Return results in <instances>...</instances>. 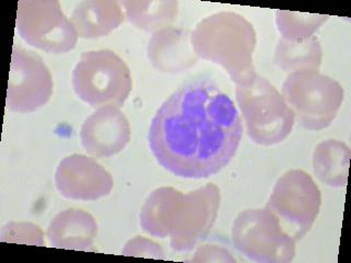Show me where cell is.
I'll return each instance as SVG.
<instances>
[{
  "instance_id": "obj_1",
  "label": "cell",
  "mask_w": 351,
  "mask_h": 263,
  "mask_svg": "<svg viewBox=\"0 0 351 263\" xmlns=\"http://www.w3.org/2000/svg\"><path fill=\"white\" fill-rule=\"evenodd\" d=\"M243 136L233 100L212 80L186 82L162 103L148 140L154 156L173 175L208 178L226 167Z\"/></svg>"
},
{
  "instance_id": "obj_2",
  "label": "cell",
  "mask_w": 351,
  "mask_h": 263,
  "mask_svg": "<svg viewBox=\"0 0 351 263\" xmlns=\"http://www.w3.org/2000/svg\"><path fill=\"white\" fill-rule=\"evenodd\" d=\"M195 54L222 66L239 86L255 79L256 32L245 18L219 12L201 21L191 36Z\"/></svg>"
},
{
  "instance_id": "obj_3",
  "label": "cell",
  "mask_w": 351,
  "mask_h": 263,
  "mask_svg": "<svg viewBox=\"0 0 351 263\" xmlns=\"http://www.w3.org/2000/svg\"><path fill=\"white\" fill-rule=\"evenodd\" d=\"M236 97L252 142L274 146L291 134L295 123L293 110L265 77L257 75L250 84L239 86Z\"/></svg>"
},
{
  "instance_id": "obj_4",
  "label": "cell",
  "mask_w": 351,
  "mask_h": 263,
  "mask_svg": "<svg viewBox=\"0 0 351 263\" xmlns=\"http://www.w3.org/2000/svg\"><path fill=\"white\" fill-rule=\"evenodd\" d=\"M77 96L91 107L121 108L132 90L129 67L110 49L82 55L73 74Z\"/></svg>"
},
{
  "instance_id": "obj_5",
  "label": "cell",
  "mask_w": 351,
  "mask_h": 263,
  "mask_svg": "<svg viewBox=\"0 0 351 263\" xmlns=\"http://www.w3.org/2000/svg\"><path fill=\"white\" fill-rule=\"evenodd\" d=\"M282 96L304 129L322 131L337 116L345 90L332 77L304 71L289 75L283 82Z\"/></svg>"
},
{
  "instance_id": "obj_6",
  "label": "cell",
  "mask_w": 351,
  "mask_h": 263,
  "mask_svg": "<svg viewBox=\"0 0 351 263\" xmlns=\"http://www.w3.org/2000/svg\"><path fill=\"white\" fill-rule=\"evenodd\" d=\"M321 205V190L315 181L303 170L293 169L280 177L266 208L296 242L310 231Z\"/></svg>"
},
{
  "instance_id": "obj_7",
  "label": "cell",
  "mask_w": 351,
  "mask_h": 263,
  "mask_svg": "<svg viewBox=\"0 0 351 263\" xmlns=\"http://www.w3.org/2000/svg\"><path fill=\"white\" fill-rule=\"evenodd\" d=\"M233 241L243 255L257 262L289 263L295 255V241L267 208L241 212L234 223Z\"/></svg>"
},
{
  "instance_id": "obj_8",
  "label": "cell",
  "mask_w": 351,
  "mask_h": 263,
  "mask_svg": "<svg viewBox=\"0 0 351 263\" xmlns=\"http://www.w3.org/2000/svg\"><path fill=\"white\" fill-rule=\"evenodd\" d=\"M52 77L38 55L14 47L8 84L7 107L16 112H31L52 96Z\"/></svg>"
},
{
  "instance_id": "obj_9",
  "label": "cell",
  "mask_w": 351,
  "mask_h": 263,
  "mask_svg": "<svg viewBox=\"0 0 351 263\" xmlns=\"http://www.w3.org/2000/svg\"><path fill=\"white\" fill-rule=\"evenodd\" d=\"M16 25L22 38L31 45L47 52H65L74 47L76 38L71 23L56 5L58 3H22Z\"/></svg>"
},
{
  "instance_id": "obj_10",
  "label": "cell",
  "mask_w": 351,
  "mask_h": 263,
  "mask_svg": "<svg viewBox=\"0 0 351 263\" xmlns=\"http://www.w3.org/2000/svg\"><path fill=\"white\" fill-rule=\"evenodd\" d=\"M219 202V192L213 184L181 197L170 228L173 249H191L208 234L217 217Z\"/></svg>"
},
{
  "instance_id": "obj_11",
  "label": "cell",
  "mask_w": 351,
  "mask_h": 263,
  "mask_svg": "<svg viewBox=\"0 0 351 263\" xmlns=\"http://www.w3.org/2000/svg\"><path fill=\"white\" fill-rule=\"evenodd\" d=\"M82 144L97 157L120 153L131 137L129 121L119 108H101L91 115L82 127Z\"/></svg>"
},
{
  "instance_id": "obj_12",
  "label": "cell",
  "mask_w": 351,
  "mask_h": 263,
  "mask_svg": "<svg viewBox=\"0 0 351 263\" xmlns=\"http://www.w3.org/2000/svg\"><path fill=\"white\" fill-rule=\"evenodd\" d=\"M148 58L162 71H181L197 62L189 33L179 29H162L152 38Z\"/></svg>"
},
{
  "instance_id": "obj_13",
  "label": "cell",
  "mask_w": 351,
  "mask_h": 263,
  "mask_svg": "<svg viewBox=\"0 0 351 263\" xmlns=\"http://www.w3.org/2000/svg\"><path fill=\"white\" fill-rule=\"evenodd\" d=\"M350 157V149L345 142L338 140H324L313 153V170L324 184L343 188L348 181Z\"/></svg>"
},
{
  "instance_id": "obj_14",
  "label": "cell",
  "mask_w": 351,
  "mask_h": 263,
  "mask_svg": "<svg viewBox=\"0 0 351 263\" xmlns=\"http://www.w3.org/2000/svg\"><path fill=\"white\" fill-rule=\"evenodd\" d=\"M323 60V49L315 36L303 41H289L280 38L274 63L285 73L293 74L298 71H318Z\"/></svg>"
},
{
  "instance_id": "obj_15",
  "label": "cell",
  "mask_w": 351,
  "mask_h": 263,
  "mask_svg": "<svg viewBox=\"0 0 351 263\" xmlns=\"http://www.w3.org/2000/svg\"><path fill=\"white\" fill-rule=\"evenodd\" d=\"M180 192L171 188H162L154 192L141 214L143 228L153 236L169 235L176 208L180 201Z\"/></svg>"
},
{
  "instance_id": "obj_16",
  "label": "cell",
  "mask_w": 351,
  "mask_h": 263,
  "mask_svg": "<svg viewBox=\"0 0 351 263\" xmlns=\"http://www.w3.org/2000/svg\"><path fill=\"white\" fill-rule=\"evenodd\" d=\"M80 10V30L85 38L107 36L124 20L120 5L113 1H93L82 3Z\"/></svg>"
},
{
  "instance_id": "obj_17",
  "label": "cell",
  "mask_w": 351,
  "mask_h": 263,
  "mask_svg": "<svg viewBox=\"0 0 351 263\" xmlns=\"http://www.w3.org/2000/svg\"><path fill=\"white\" fill-rule=\"evenodd\" d=\"M130 21L145 31L160 30L167 27L178 14L175 1H130L125 3Z\"/></svg>"
},
{
  "instance_id": "obj_18",
  "label": "cell",
  "mask_w": 351,
  "mask_h": 263,
  "mask_svg": "<svg viewBox=\"0 0 351 263\" xmlns=\"http://www.w3.org/2000/svg\"><path fill=\"white\" fill-rule=\"evenodd\" d=\"M329 19L324 14H305L295 11H276V23L283 38L289 41H303L314 36L316 31Z\"/></svg>"
},
{
  "instance_id": "obj_19",
  "label": "cell",
  "mask_w": 351,
  "mask_h": 263,
  "mask_svg": "<svg viewBox=\"0 0 351 263\" xmlns=\"http://www.w3.org/2000/svg\"><path fill=\"white\" fill-rule=\"evenodd\" d=\"M123 255L162 259L164 251L156 242H154L149 239L143 238V237H137V238L132 239L126 244L123 250Z\"/></svg>"
},
{
  "instance_id": "obj_20",
  "label": "cell",
  "mask_w": 351,
  "mask_h": 263,
  "mask_svg": "<svg viewBox=\"0 0 351 263\" xmlns=\"http://www.w3.org/2000/svg\"><path fill=\"white\" fill-rule=\"evenodd\" d=\"M193 261H235L230 252L219 247L208 246L197 252Z\"/></svg>"
}]
</instances>
